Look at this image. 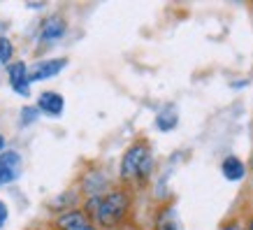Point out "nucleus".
Listing matches in <instances>:
<instances>
[{
  "label": "nucleus",
  "mask_w": 253,
  "mask_h": 230,
  "mask_svg": "<svg viewBox=\"0 0 253 230\" xmlns=\"http://www.w3.org/2000/svg\"><path fill=\"white\" fill-rule=\"evenodd\" d=\"M5 153V138H2V133H0V156Z\"/></svg>",
  "instance_id": "obj_16"
},
{
  "label": "nucleus",
  "mask_w": 253,
  "mask_h": 230,
  "mask_svg": "<svg viewBox=\"0 0 253 230\" xmlns=\"http://www.w3.org/2000/svg\"><path fill=\"white\" fill-rule=\"evenodd\" d=\"M12 56H14V46H12L9 38L2 35V38H0V63H2V65H9Z\"/></svg>",
  "instance_id": "obj_12"
},
{
  "label": "nucleus",
  "mask_w": 253,
  "mask_h": 230,
  "mask_svg": "<svg viewBox=\"0 0 253 230\" xmlns=\"http://www.w3.org/2000/svg\"><path fill=\"white\" fill-rule=\"evenodd\" d=\"M154 230H184L181 226V219H179V212H176L174 205H163L156 214L154 221Z\"/></svg>",
  "instance_id": "obj_9"
},
{
  "label": "nucleus",
  "mask_w": 253,
  "mask_h": 230,
  "mask_svg": "<svg viewBox=\"0 0 253 230\" xmlns=\"http://www.w3.org/2000/svg\"><path fill=\"white\" fill-rule=\"evenodd\" d=\"M249 172L253 175V158H251V163H249Z\"/></svg>",
  "instance_id": "obj_19"
},
{
  "label": "nucleus",
  "mask_w": 253,
  "mask_h": 230,
  "mask_svg": "<svg viewBox=\"0 0 253 230\" xmlns=\"http://www.w3.org/2000/svg\"><path fill=\"white\" fill-rule=\"evenodd\" d=\"M38 116H40V109L38 107H23L21 109V116H19V123H21V126H31Z\"/></svg>",
  "instance_id": "obj_13"
},
{
  "label": "nucleus",
  "mask_w": 253,
  "mask_h": 230,
  "mask_svg": "<svg viewBox=\"0 0 253 230\" xmlns=\"http://www.w3.org/2000/svg\"><path fill=\"white\" fill-rule=\"evenodd\" d=\"M132 207V195L128 188H112L105 195L86 198L84 212L100 230H119L126 223Z\"/></svg>",
  "instance_id": "obj_1"
},
{
  "label": "nucleus",
  "mask_w": 253,
  "mask_h": 230,
  "mask_svg": "<svg viewBox=\"0 0 253 230\" xmlns=\"http://www.w3.org/2000/svg\"><path fill=\"white\" fill-rule=\"evenodd\" d=\"M221 175L228 182H242L249 175V165H246L239 156H225L221 161Z\"/></svg>",
  "instance_id": "obj_10"
},
{
  "label": "nucleus",
  "mask_w": 253,
  "mask_h": 230,
  "mask_svg": "<svg viewBox=\"0 0 253 230\" xmlns=\"http://www.w3.org/2000/svg\"><path fill=\"white\" fill-rule=\"evenodd\" d=\"M154 168H156V161H154L151 144L144 138H139L123 151L121 165H119V179L128 188H142L151 179Z\"/></svg>",
  "instance_id": "obj_2"
},
{
  "label": "nucleus",
  "mask_w": 253,
  "mask_h": 230,
  "mask_svg": "<svg viewBox=\"0 0 253 230\" xmlns=\"http://www.w3.org/2000/svg\"><path fill=\"white\" fill-rule=\"evenodd\" d=\"M65 31H68V23L63 16H46L38 28V40L42 45H54V42L63 40Z\"/></svg>",
  "instance_id": "obj_5"
},
{
  "label": "nucleus",
  "mask_w": 253,
  "mask_h": 230,
  "mask_svg": "<svg viewBox=\"0 0 253 230\" xmlns=\"http://www.w3.org/2000/svg\"><path fill=\"white\" fill-rule=\"evenodd\" d=\"M156 128L161 133H169V131H174L176 128V123H179V114H176V109L174 107H165L161 109L158 114H156Z\"/></svg>",
  "instance_id": "obj_11"
},
{
  "label": "nucleus",
  "mask_w": 253,
  "mask_h": 230,
  "mask_svg": "<svg viewBox=\"0 0 253 230\" xmlns=\"http://www.w3.org/2000/svg\"><path fill=\"white\" fill-rule=\"evenodd\" d=\"M7 79H9V86L14 89L16 95L21 98H28L31 95V72H28V65L23 61H14L7 65Z\"/></svg>",
  "instance_id": "obj_4"
},
{
  "label": "nucleus",
  "mask_w": 253,
  "mask_h": 230,
  "mask_svg": "<svg viewBox=\"0 0 253 230\" xmlns=\"http://www.w3.org/2000/svg\"><path fill=\"white\" fill-rule=\"evenodd\" d=\"M84 230H100V228L95 226V223H93V226H88V228H84Z\"/></svg>",
  "instance_id": "obj_18"
},
{
  "label": "nucleus",
  "mask_w": 253,
  "mask_h": 230,
  "mask_svg": "<svg viewBox=\"0 0 253 230\" xmlns=\"http://www.w3.org/2000/svg\"><path fill=\"white\" fill-rule=\"evenodd\" d=\"M23 158L16 151H5L0 156V186H7L21 177Z\"/></svg>",
  "instance_id": "obj_6"
},
{
  "label": "nucleus",
  "mask_w": 253,
  "mask_h": 230,
  "mask_svg": "<svg viewBox=\"0 0 253 230\" xmlns=\"http://www.w3.org/2000/svg\"><path fill=\"white\" fill-rule=\"evenodd\" d=\"M35 107L40 109V114H46V116H61L63 109H65V98H63L58 91H42L38 95V102Z\"/></svg>",
  "instance_id": "obj_7"
},
{
  "label": "nucleus",
  "mask_w": 253,
  "mask_h": 230,
  "mask_svg": "<svg viewBox=\"0 0 253 230\" xmlns=\"http://www.w3.org/2000/svg\"><path fill=\"white\" fill-rule=\"evenodd\" d=\"M246 230H253V214L246 219Z\"/></svg>",
  "instance_id": "obj_17"
},
{
  "label": "nucleus",
  "mask_w": 253,
  "mask_h": 230,
  "mask_svg": "<svg viewBox=\"0 0 253 230\" xmlns=\"http://www.w3.org/2000/svg\"><path fill=\"white\" fill-rule=\"evenodd\" d=\"M56 226L58 230H84L88 226H93V221L88 219L84 209H68V212H63L58 219H56Z\"/></svg>",
  "instance_id": "obj_8"
},
{
  "label": "nucleus",
  "mask_w": 253,
  "mask_h": 230,
  "mask_svg": "<svg viewBox=\"0 0 253 230\" xmlns=\"http://www.w3.org/2000/svg\"><path fill=\"white\" fill-rule=\"evenodd\" d=\"M221 230H246V221H242V219H228L221 226Z\"/></svg>",
  "instance_id": "obj_14"
},
{
  "label": "nucleus",
  "mask_w": 253,
  "mask_h": 230,
  "mask_svg": "<svg viewBox=\"0 0 253 230\" xmlns=\"http://www.w3.org/2000/svg\"><path fill=\"white\" fill-rule=\"evenodd\" d=\"M65 68H68V58H42L33 63L28 72H31V82H46L61 75Z\"/></svg>",
  "instance_id": "obj_3"
},
{
  "label": "nucleus",
  "mask_w": 253,
  "mask_h": 230,
  "mask_svg": "<svg viewBox=\"0 0 253 230\" xmlns=\"http://www.w3.org/2000/svg\"><path fill=\"white\" fill-rule=\"evenodd\" d=\"M7 216H9L7 202H5V200H0V230L5 228V223H7Z\"/></svg>",
  "instance_id": "obj_15"
}]
</instances>
